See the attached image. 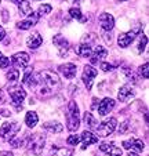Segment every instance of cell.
I'll return each instance as SVG.
<instances>
[{
	"label": "cell",
	"instance_id": "1",
	"mask_svg": "<svg viewBox=\"0 0 149 156\" xmlns=\"http://www.w3.org/2000/svg\"><path fill=\"white\" fill-rule=\"evenodd\" d=\"M36 84L41 86V90H48V93L58 91L61 88V79L58 77V75L53 71H41L37 75H35Z\"/></svg>",
	"mask_w": 149,
	"mask_h": 156
},
{
	"label": "cell",
	"instance_id": "2",
	"mask_svg": "<svg viewBox=\"0 0 149 156\" xmlns=\"http://www.w3.org/2000/svg\"><path fill=\"white\" fill-rule=\"evenodd\" d=\"M66 120H68V129L70 131H76L80 127V115H79V106L76 105L75 101H70L68 105V113H66Z\"/></svg>",
	"mask_w": 149,
	"mask_h": 156
},
{
	"label": "cell",
	"instance_id": "3",
	"mask_svg": "<svg viewBox=\"0 0 149 156\" xmlns=\"http://www.w3.org/2000/svg\"><path fill=\"white\" fill-rule=\"evenodd\" d=\"M44 144H46V136L40 133H36L32 137H29L27 142L28 149L33 155H40L44 149Z\"/></svg>",
	"mask_w": 149,
	"mask_h": 156
},
{
	"label": "cell",
	"instance_id": "4",
	"mask_svg": "<svg viewBox=\"0 0 149 156\" xmlns=\"http://www.w3.org/2000/svg\"><path fill=\"white\" fill-rule=\"evenodd\" d=\"M20 130L21 127L17 122H6L0 127V138L4 140V141H10L11 138H14L17 136Z\"/></svg>",
	"mask_w": 149,
	"mask_h": 156
},
{
	"label": "cell",
	"instance_id": "5",
	"mask_svg": "<svg viewBox=\"0 0 149 156\" xmlns=\"http://www.w3.org/2000/svg\"><path fill=\"white\" fill-rule=\"evenodd\" d=\"M116 124H117V120L115 118H109L108 120L102 122V123L99 124V126H97V134H98V137H108L111 136L112 133L115 131V129H116Z\"/></svg>",
	"mask_w": 149,
	"mask_h": 156
},
{
	"label": "cell",
	"instance_id": "6",
	"mask_svg": "<svg viewBox=\"0 0 149 156\" xmlns=\"http://www.w3.org/2000/svg\"><path fill=\"white\" fill-rule=\"evenodd\" d=\"M140 32H141V28L138 27V28H135V29L130 30V32H127V33H122V35H119V39H117L119 46H120V47H123V48L129 47L130 44L134 41V39L137 37V35Z\"/></svg>",
	"mask_w": 149,
	"mask_h": 156
},
{
	"label": "cell",
	"instance_id": "7",
	"mask_svg": "<svg viewBox=\"0 0 149 156\" xmlns=\"http://www.w3.org/2000/svg\"><path fill=\"white\" fill-rule=\"evenodd\" d=\"M9 91H10V97H11L12 105H14L15 108H22V102H23V100H25V97H27L25 90L18 87V88H11Z\"/></svg>",
	"mask_w": 149,
	"mask_h": 156
},
{
	"label": "cell",
	"instance_id": "8",
	"mask_svg": "<svg viewBox=\"0 0 149 156\" xmlns=\"http://www.w3.org/2000/svg\"><path fill=\"white\" fill-rule=\"evenodd\" d=\"M97 73H98V71H97L95 68H93L91 65H86L84 66L82 79H83V82H84L87 90H90L91 88V86H93V80H94V77L97 76Z\"/></svg>",
	"mask_w": 149,
	"mask_h": 156
},
{
	"label": "cell",
	"instance_id": "9",
	"mask_svg": "<svg viewBox=\"0 0 149 156\" xmlns=\"http://www.w3.org/2000/svg\"><path fill=\"white\" fill-rule=\"evenodd\" d=\"M54 44L57 46V48H58V53L61 57L66 55L68 51H69V41L66 40V39L62 35H55L53 39Z\"/></svg>",
	"mask_w": 149,
	"mask_h": 156
},
{
	"label": "cell",
	"instance_id": "10",
	"mask_svg": "<svg viewBox=\"0 0 149 156\" xmlns=\"http://www.w3.org/2000/svg\"><path fill=\"white\" fill-rule=\"evenodd\" d=\"M135 95L134 90H133V87L130 84H124L120 87L119 93H117V98H119V101H122V102H129L130 100H133Z\"/></svg>",
	"mask_w": 149,
	"mask_h": 156
},
{
	"label": "cell",
	"instance_id": "11",
	"mask_svg": "<svg viewBox=\"0 0 149 156\" xmlns=\"http://www.w3.org/2000/svg\"><path fill=\"white\" fill-rule=\"evenodd\" d=\"M12 65H14L15 68H21V69H23L25 66L28 65V62H29V55H28L27 53H17V54H14L12 55Z\"/></svg>",
	"mask_w": 149,
	"mask_h": 156
},
{
	"label": "cell",
	"instance_id": "12",
	"mask_svg": "<svg viewBox=\"0 0 149 156\" xmlns=\"http://www.w3.org/2000/svg\"><path fill=\"white\" fill-rule=\"evenodd\" d=\"M99 24H101V28H102L104 30H112L115 27V20L113 17H112L109 12H102V14L99 15Z\"/></svg>",
	"mask_w": 149,
	"mask_h": 156
},
{
	"label": "cell",
	"instance_id": "13",
	"mask_svg": "<svg viewBox=\"0 0 149 156\" xmlns=\"http://www.w3.org/2000/svg\"><path fill=\"white\" fill-rule=\"evenodd\" d=\"M99 149L102 151L106 155H111V156H122V149L117 148L115 145V142H102L99 145Z\"/></svg>",
	"mask_w": 149,
	"mask_h": 156
},
{
	"label": "cell",
	"instance_id": "14",
	"mask_svg": "<svg viewBox=\"0 0 149 156\" xmlns=\"http://www.w3.org/2000/svg\"><path fill=\"white\" fill-rule=\"evenodd\" d=\"M115 108V101L112 98H104L98 105V113L99 116H105L111 112L112 109Z\"/></svg>",
	"mask_w": 149,
	"mask_h": 156
},
{
	"label": "cell",
	"instance_id": "15",
	"mask_svg": "<svg viewBox=\"0 0 149 156\" xmlns=\"http://www.w3.org/2000/svg\"><path fill=\"white\" fill-rule=\"evenodd\" d=\"M59 72H61L62 75H64L66 79H73V77L76 76V72H77V68L75 64H70V62H68V64H64V65H59Z\"/></svg>",
	"mask_w": 149,
	"mask_h": 156
},
{
	"label": "cell",
	"instance_id": "16",
	"mask_svg": "<svg viewBox=\"0 0 149 156\" xmlns=\"http://www.w3.org/2000/svg\"><path fill=\"white\" fill-rule=\"evenodd\" d=\"M123 148L124 149H131V151H137V152H141L144 151L145 145L141 140H137V138H131V140H127V141H123Z\"/></svg>",
	"mask_w": 149,
	"mask_h": 156
},
{
	"label": "cell",
	"instance_id": "17",
	"mask_svg": "<svg viewBox=\"0 0 149 156\" xmlns=\"http://www.w3.org/2000/svg\"><path fill=\"white\" fill-rule=\"evenodd\" d=\"M37 20H39V14L32 12L30 15H28V20H23V21H21V22H18L17 27L22 30H27V29H29V28H32L33 25L37 24Z\"/></svg>",
	"mask_w": 149,
	"mask_h": 156
},
{
	"label": "cell",
	"instance_id": "18",
	"mask_svg": "<svg viewBox=\"0 0 149 156\" xmlns=\"http://www.w3.org/2000/svg\"><path fill=\"white\" fill-rule=\"evenodd\" d=\"M80 140L83 141V149H86L87 147H90L91 144H95V142H98V137L95 136V134H93L91 131H83L82 133V137H80Z\"/></svg>",
	"mask_w": 149,
	"mask_h": 156
},
{
	"label": "cell",
	"instance_id": "19",
	"mask_svg": "<svg viewBox=\"0 0 149 156\" xmlns=\"http://www.w3.org/2000/svg\"><path fill=\"white\" fill-rule=\"evenodd\" d=\"M105 57H108V50H106L104 46H97L93 50V54H91V62H98L99 59H104Z\"/></svg>",
	"mask_w": 149,
	"mask_h": 156
},
{
	"label": "cell",
	"instance_id": "20",
	"mask_svg": "<svg viewBox=\"0 0 149 156\" xmlns=\"http://www.w3.org/2000/svg\"><path fill=\"white\" fill-rule=\"evenodd\" d=\"M41 43H43V37H41L37 32L32 33V35L28 37V40H27V46L29 48H32V50H36L39 46H41Z\"/></svg>",
	"mask_w": 149,
	"mask_h": 156
},
{
	"label": "cell",
	"instance_id": "21",
	"mask_svg": "<svg viewBox=\"0 0 149 156\" xmlns=\"http://www.w3.org/2000/svg\"><path fill=\"white\" fill-rule=\"evenodd\" d=\"M43 129L47 130L48 133H51V134H58V133H61L64 130V127L58 122H48V123L43 124Z\"/></svg>",
	"mask_w": 149,
	"mask_h": 156
},
{
	"label": "cell",
	"instance_id": "22",
	"mask_svg": "<svg viewBox=\"0 0 149 156\" xmlns=\"http://www.w3.org/2000/svg\"><path fill=\"white\" fill-rule=\"evenodd\" d=\"M76 53L79 54L80 57H91V54H93V47H91L90 44H80L79 47L76 48Z\"/></svg>",
	"mask_w": 149,
	"mask_h": 156
},
{
	"label": "cell",
	"instance_id": "23",
	"mask_svg": "<svg viewBox=\"0 0 149 156\" xmlns=\"http://www.w3.org/2000/svg\"><path fill=\"white\" fill-rule=\"evenodd\" d=\"M18 9H20V12L22 15H25V17H28V15L32 14V7H30V3L28 2V0H21V3L18 4Z\"/></svg>",
	"mask_w": 149,
	"mask_h": 156
},
{
	"label": "cell",
	"instance_id": "24",
	"mask_svg": "<svg viewBox=\"0 0 149 156\" xmlns=\"http://www.w3.org/2000/svg\"><path fill=\"white\" fill-rule=\"evenodd\" d=\"M73 151L69 148H53L50 156H72Z\"/></svg>",
	"mask_w": 149,
	"mask_h": 156
},
{
	"label": "cell",
	"instance_id": "25",
	"mask_svg": "<svg viewBox=\"0 0 149 156\" xmlns=\"http://www.w3.org/2000/svg\"><path fill=\"white\" fill-rule=\"evenodd\" d=\"M37 122H39V116L36 112L30 111V112L27 113V116H25V123H27L28 127H35L36 124H37Z\"/></svg>",
	"mask_w": 149,
	"mask_h": 156
},
{
	"label": "cell",
	"instance_id": "26",
	"mask_svg": "<svg viewBox=\"0 0 149 156\" xmlns=\"http://www.w3.org/2000/svg\"><path fill=\"white\" fill-rule=\"evenodd\" d=\"M84 124L88 127V129H97V120L93 116V113L91 112H86L84 113Z\"/></svg>",
	"mask_w": 149,
	"mask_h": 156
},
{
	"label": "cell",
	"instance_id": "27",
	"mask_svg": "<svg viewBox=\"0 0 149 156\" xmlns=\"http://www.w3.org/2000/svg\"><path fill=\"white\" fill-rule=\"evenodd\" d=\"M69 14L72 18H76L77 21H80V22H84L86 21V18L83 17V14H82L79 7H72V9H69Z\"/></svg>",
	"mask_w": 149,
	"mask_h": 156
},
{
	"label": "cell",
	"instance_id": "28",
	"mask_svg": "<svg viewBox=\"0 0 149 156\" xmlns=\"http://www.w3.org/2000/svg\"><path fill=\"white\" fill-rule=\"evenodd\" d=\"M7 79H9L10 82L15 83L18 79H20V71H18L17 68H14V69H10V72H9V73H7Z\"/></svg>",
	"mask_w": 149,
	"mask_h": 156
},
{
	"label": "cell",
	"instance_id": "29",
	"mask_svg": "<svg viewBox=\"0 0 149 156\" xmlns=\"http://www.w3.org/2000/svg\"><path fill=\"white\" fill-rule=\"evenodd\" d=\"M146 41H148V37L145 35H141V39L138 41V47H137V53L141 54L144 50H145V46H146Z\"/></svg>",
	"mask_w": 149,
	"mask_h": 156
},
{
	"label": "cell",
	"instance_id": "30",
	"mask_svg": "<svg viewBox=\"0 0 149 156\" xmlns=\"http://www.w3.org/2000/svg\"><path fill=\"white\" fill-rule=\"evenodd\" d=\"M79 141H80V137L79 136H76V134H72V136H69L66 138V144L68 145H77L79 144Z\"/></svg>",
	"mask_w": 149,
	"mask_h": 156
},
{
	"label": "cell",
	"instance_id": "31",
	"mask_svg": "<svg viewBox=\"0 0 149 156\" xmlns=\"http://www.w3.org/2000/svg\"><path fill=\"white\" fill-rule=\"evenodd\" d=\"M51 10H53V7L50 4H43V6L39 7V14H48V12H51Z\"/></svg>",
	"mask_w": 149,
	"mask_h": 156
},
{
	"label": "cell",
	"instance_id": "32",
	"mask_svg": "<svg viewBox=\"0 0 149 156\" xmlns=\"http://www.w3.org/2000/svg\"><path fill=\"white\" fill-rule=\"evenodd\" d=\"M140 72H141V75H142L145 79H148L149 77V68H148V62H145V64L141 66V69H140Z\"/></svg>",
	"mask_w": 149,
	"mask_h": 156
},
{
	"label": "cell",
	"instance_id": "33",
	"mask_svg": "<svg viewBox=\"0 0 149 156\" xmlns=\"http://www.w3.org/2000/svg\"><path fill=\"white\" fill-rule=\"evenodd\" d=\"M99 66H101V69H102L104 72H109V71H113V65L112 64H108V62H101V65H99Z\"/></svg>",
	"mask_w": 149,
	"mask_h": 156
},
{
	"label": "cell",
	"instance_id": "34",
	"mask_svg": "<svg viewBox=\"0 0 149 156\" xmlns=\"http://www.w3.org/2000/svg\"><path fill=\"white\" fill-rule=\"evenodd\" d=\"M10 64V59L7 58V57H0V68H7Z\"/></svg>",
	"mask_w": 149,
	"mask_h": 156
},
{
	"label": "cell",
	"instance_id": "35",
	"mask_svg": "<svg viewBox=\"0 0 149 156\" xmlns=\"http://www.w3.org/2000/svg\"><path fill=\"white\" fill-rule=\"evenodd\" d=\"M4 37H6V30H4V29H3V27L0 25V41L3 40Z\"/></svg>",
	"mask_w": 149,
	"mask_h": 156
},
{
	"label": "cell",
	"instance_id": "36",
	"mask_svg": "<svg viewBox=\"0 0 149 156\" xmlns=\"http://www.w3.org/2000/svg\"><path fill=\"white\" fill-rule=\"evenodd\" d=\"M0 156H14L11 152H9V151H0Z\"/></svg>",
	"mask_w": 149,
	"mask_h": 156
},
{
	"label": "cell",
	"instance_id": "37",
	"mask_svg": "<svg viewBox=\"0 0 149 156\" xmlns=\"http://www.w3.org/2000/svg\"><path fill=\"white\" fill-rule=\"evenodd\" d=\"M0 115L2 116H10L11 113H10L9 111H6V109H2V111H0Z\"/></svg>",
	"mask_w": 149,
	"mask_h": 156
},
{
	"label": "cell",
	"instance_id": "38",
	"mask_svg": "<svg viewBox=\"0 0 149 156\" xmlns=\"http://www.w3.org/2000/svg\"><path fill=\"white\" fill-rule=\"evenodd\" d=\"M4 101H6V100H4V97H3V93L0 91V104H3Z\"/></svg>",
	"mask_w": 149,
	"mask_h": 156
},
{
	"label": "cell",
	"instance_id": "39",
	"mask_svg": "<svg viewBox=\"0 0 149 156\" xmlns=\"http://www.w3.org/2000/svg\"><path fill=\"white\" fill-rule=\"evenodd\" d=\"M129 156H138V155H137V153H135V152H133V151H131V152L129 153Z\"/></svg>",
	"mask_w": 149,
	"mask_h": 156
},
{
	"label": "cell",
	"instance_id": "40",
	"mask_svg": "<svg viewBox=\"0 0 149 156\" xmlns=\"http://www.w3.org/2000/svg\"><path fill=\"white\" fill-rule=\"evenodd\" d=\"M12 3H15V4H20L21 3V0H11Z\"/></svg>",
	"mask_w": 149,
	"mask_h": 156
},
{
	"label": "cell",
	"instance_id": "41",
	"mask_svg": "<svg viewBox=\"0 0 149 156\" xmlns=\"http://www.w3.org/2000/svg\"><path fill=\"white\" fill-rule=\"evenodd\" d=\"M119 2H127V0H119Z\"/></svg>",
	"mask_w": 149,
	"mask_h": 156
},
{
	"label": "cell",
	"instance_id": "42",
	"mask_svg": "<svg viewBox=\"0 0 149 156\" xmlns=\"http://www.w3.org/2000/svg\"><path fill=\"white\" fill-rule=\"evenodd\" d=\"M72 2H80V0H72Z\"/></svg>",
	"mask_w": 149,
	"mask_h": 156
},
{
	"label": "cell",
	"instance_id": "43",
	"mask_svg": "<svg viewBox=\"0 0 149 156\" xmlns=\"http://www.w3.org/2000/svg\"><path fill=\"white\" fill-rule=\"evenodd\" d=\"M104 156H111V155H106V153H105V155H104Z\"/></svg>",
	"mask_w": 149,
	"mask_h": 156
},
{
	"label": "cell",
	"instance_id": "44",
	"mask_svg": "<svg viewBox=\"0 0 149 156\" xmlns=\"http://www.w3.org/2000/svg\"><path fill=\"white\" fill-rule=\"evenodd\" d=\"M0 57H2V53H0Z\"/></svg>",
	"mask_w": 149,
	"mask_h": 156
},
{
	"label": "cell",
	"instance_id": "45",
	"mask_svg": "<svg viewBox=\"0 0 149 156\" xmlns=\"http://www.w3.org/2000/svg\"><path fill=\"white\" fill-rule=\"evenodd\" d=\"M0 3H2V2H0Z\"/></svg>",
	"mask_w": 149,
	"mask_h": 156
}]
</instances>
